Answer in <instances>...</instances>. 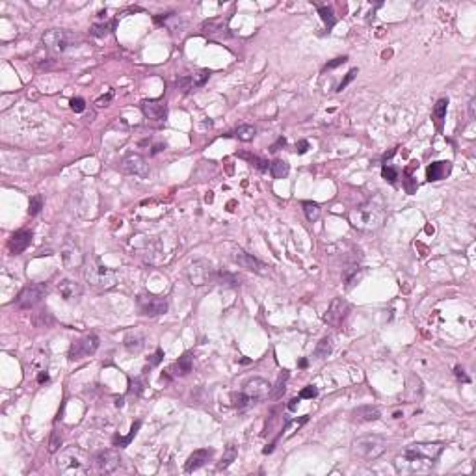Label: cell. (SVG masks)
<instances>
[{
    "instance_id": "6da1fadb",
    "label": "cell",
    "mask_w": 476,
    "mask_h": 476,
    "mask_svg": "<svg viewBox=\"0 0 476 476\" xmlns=\"http://www.w3.org/2000/svg\"><path fill=\"white\" fill-rule=\"evenodd\" d=\"M441 452H443L441 443L411 444L404 450L402 460L396 461V467L400 471H410V473H424L434 467Z\"/></svg>"
},
{
    "instance_id": "7a4b0ae2",
    "label": "cell",
    "mask_w": 476,
    "mask_h": 476,
    "mask_svg": "<svg viewBox=\"0 0 476 476\" xmlns=\"http://www.w3.org/2000/svg\"><path fill=\"white\" fill-rule=\"evenodd\" d=\"M385 222V210L381 205H376L374 201H368L365 205H361L357 209L350 212V223L359 231L372 233L383 225Z\"/></svg>"
},
{
    "instance_id": "3957f363",
    "label": "cell",
    "mask_w": 476,
    "mask_h": 476,
    "mask_svg": "<svg viewBox=\"0 0 476 476\" xmlns=\"http://www.w3.org/2000/svg\"><path fill=\"white\" fill-rule=\"evenodd\" d=\"M90 456L82 450L71 446L60 454L58 460V471L65 476H78V475H88L90 473Z\"/></svg>"
},
{
    "instance_id": "277c9868",
    "label": "cell",
    "mask_w": 476,
    "mask_h": 476,
    "mask_svg": "<svg viewBox=\"0 0 476 476\" xmlns=\"http://www.w3.org/2000/svg\"><path fill=\"white\" fill-rule=\"evenodd\" d=\"M351 452H353L355 458H359L363 461H374L387 452V441L381 435L376 434L363 435L351 443Z\"/></svg>"
},
{
    "instance_id": "5b68a950",
    "label": "cell",
    "mask_w": 476,
    "mask_h": 476,
    "mask_svg": "<svg viewBox=\"0 0 476 476\" xmlns=\"http://www.w3.org/2000/svg\"><path fill=\"white\" fill-rule=\"evenodd\" d=\"M84 277H86L88 285L93 286V288H97V290H110L117 281L116 270H112V268L100 264L97 259L86 266V270H84Z\"/></svg>"
},
{
    "instance_id": "8992f818",
    "label": "cell",
    "mask_w": 476,
    "mask_h": 476,
    "mask_svg": "<svg viewBox=\"0 0 476 476\" xmlns=\"http://www.w3.org/2000/svg\"><path fill=\"white\" fill-rule=\"evenodd\" d=\"M45 49L52 50V52H65L67 49L75 47L80 43V35L71 30H62V28H52L47 30L41 37Z\"/></svg>"
},
{
    "instance_id": "52a82bcc",
    "label": "cell",
    "mask_w": 476,
    "mask_h": 476,
    "mask_svg": "<svg viewBox=\"0 0 476 476\" xmlns=\"http://www.w3.org/2000/svg\"><path fill=\"white\" fill-rule=\"evenodd\" d=\"M186 276L188 281L193 286H205V285L216 283V270L209 260H193L190 266L186 268Z\"/></svg>"
},
{
    "instance_id": "ba28073f",
    "label": "cell",
    "mask_w": 476,
    "mask_h": 476,
    "mask_svg": "<svg viewBox=\"0 0 476 476\" xmlns=\"http://www.w3.org/2000/svg\"><path fill=\"white\" fill-rule=\"evenodd\" d=\"M45 294H47V285L45 283L28 285L17 296L15 300L17 307H21V309H32V307H35L45 298Z\"/></svg>"
},
{
    "instance_id": "9c48e42d",
    "label": "cell",
    "mask_w": 476,
    "mask_h": 476,
    "mask_svg": "<svg viewBox=\"0 0 476 476\" xmlns=\"http://www.w3.org/2000/svg\"><path fill=\"white\" fill-rule=\"evenodd\" d=\"M138 309L142 311L145 317H160L167 311V300L162 296H153V294H140L136 298Z\"/></svg>"
},
{
    "instance_id": "30bf717a",
    "label": "cell",
    "mask_w": 476,
    "mask_h": 476,
    "mask_svg": "<svg viewBox=\"0 0 476 476\" xmlns=\"http://www.w3.org/2000/svg\"><path fill=\"white\" fill-rule=\"evenodd\" d=\"M242 393L246 394V398L250 404H257V402L264 400L272 393V385L268 383L264 378H250L244 383Z\"/></svg>"
},
{
    "instance_id": "8fae6325",
    "label": "cell",
    "mask_w": 476,
    "mask_h": 476,
    "mask_svg": "<svg viewBox=\"0 0 476 476\" xmlns=\"http://www.w3.org/2000/svg\"><path fill=\"white\" fill-rule=\"evenodd\" d=\"M99 348V337L97 335H86L82 339H78L71 344V350H69V359L78 361L84 357H90L93 355Z\"/></svg>"
},
{
    "instance_id": "7c38bea8",
    "label": "cell",
    "mask_w": 476,
    "mask_h": 476,
    "mask_svg": "<svg viewBox=\"0 0 476 476\" xmlns=\"http://www.w3.org/2000/svg\"><path fill=\"white\" fill-rule=\"evenodd\" d=\"M119 461H121L119 454H117L116 450L108 448V450L97 452V454L92 458V465H93V469H95L97 473H104V475H108V473H114V471L119 467Z\"/></svg>"
},
{
    "instance_id": "4fadbf2b",
    "label": "cell",
    "mask_w": 476,
    "mask_h": 476,
    "mask_svg": "<svg viewBox=\"0 0 476 476\" xmlns=\"http://www.w3.org/2000/svg\"><path fill=\"white\" fill-rule=\"evenodd\" d=\"M121 167H123V171H127L128 175L142 177V179H147L149 177V164L138 153H128V155H125L123 160H121Z\"/></svg>"
},
{
    "instance_id": "5bb4252c",
    "label": "cell",
    "mask_w": 476,
    "mask_h": 476,
    "mask_svg": "<svg viewBox=\"0 0 476 476\" xmlns=\"http://www.w3.org/2000/svg\"><path fill=\"white\" fill-rule=\"evenodd\" d=\"M60 255H62V260H63V266L69 268V270H75V268H80L84 264V253L80 250V246L73 240H67L62 250H60Z\"/></svg>"
},
{
    "instance_id": "9a60e30c",
    "label": "cell",
    "mask_w": 476,
    "mask_h": 476,
    "mask_svg": "<svg viewBox=\"0 0 476 476\" xmlns=\"http://www.w3.org/2000/svg\"><path fill=\"white\" fill-rule=\"evenodd\" d=\"M348 311H350L348 301L343 300V298H335V300L329 303V309H327V313H326V322L333 327L343 326L344 318L348 317Z\"/></svg>"
},
{
    "instance_id": "2e32d148",
    "label": "cell",
    "mask_w": 476,
    "mask_h": 476,
    "mask_svg": "<svg viewBox=\"0 0 476 476\" xmlns=\"http://www.w3.org/2000/svg\"><path fill=\"white\" fill-rule=\"evenodd\" d=\"M234 260L238 262V266L246 268V270H250V272H255V274H259V276H264V274H266V264L260 262L257 257H253L251 253H246V251L238 250L236 253H234Z\"/></svg>"
},
{
    "instance_id": "e0dca14e",
    "label": "cell",
    "mask_w": 476,
    "mask_h": 476,
    "mask_svg": "<svg viewBox=\"0 0 476 476\" xmlns=\"http://www.w3.org/2000/svg\"><path fill=\"white\" fill-rule=\"evenodd\" d=\"M32 231H26V229H21L17 233L11 234V238L8 240V251L11 255H19L30 246L32 242Z\"/></svg>"
},
{
    "instance_id": "ac0fdd59",
    "label": "cell",
    "mask_w": 476,
    "mask_h": 476,
    "mask_svg": "<svg viewBox=\"0 0 476 476\" xmlns=\"http://www.w3.org/2000/svg\"><path fill=\"white\" fill-rule=\"evenodd\" d=\"M58 292L65 301H76L82 296V286L75 279H62L58 283Z\"/></svg>"
},
{
    "instance_id": "d6986e66",
    "label": "cell",
    "mask_w": 476,
    "mask_h": 476,
    "mask_svg": "<svg viewBox=\"0 0 476 476\" xmlns=\"http://www.w3.org/2000/svg\"><path fill=\"white\" fill-rule=\"evenodd\" d=\"M201 30H203V33H207L209 37H218V39L229 35V26L222 19H210L207 23H203Z\"/></svg>"
},
{
    "instance_id": "ffe728a7",
    "label": "cell",
    "mask_w": 476,
    "mask_h": 476,
    "mask_svg": "<svg viewBox=\"0 0 476 476\" xmlns=\"http://www.w3.org/2000/svg\"><path fill=\"white\" fill-rule=\"evenodd\" d=\"M212 458V450L210 448H201V450H195L186 460V463H184V471L186 473H193V471H197V469H201L207 461Z\"/></svg>"
},
{
    "instance_id": "44dd1931",
    "label": "cell",
    "mask_w": 476,
    "mask_h": 476,
    "mask_svg": "<svg viewBox=\"0 0 476 476\" xmlns=\"http://www.w3.org/2000/svg\"><path fill=\"white\" fill-rule=\"evenodd\" d=\"M142 112L147 119L162 121L167 116V106L162 102H157V100H145V102H142Z\"/></svg>"
},
{
    "instance_id": "7402d4cb",
    "label": "cell",
    "mask_w": 476,
    "mask_h": 476,
    "mask_svg": "<svg viewBox=\"0 0 476 476\" xmlns=\"http://www.w3.org/2000/svg\"><path fill=\"white\" fill-rule=\"evenodd\" d=\"M452 171V164L450 162H434L430 164L426 169V177L428 181H443L446 177L450 175Z\"/></svg>"
},
{
    "instance_id": "603a6c76",
    "label": "cell",
    "mask_w": 476,
    "mask_h": 476,
    "mask_svg": "<svg viewBox=\"0 0 476 476\" xmlns=\"http://www.w3.org/2000/svg\"><path fill=\"white\" fill-rule=\"evenodd\" d=\"M351 415H353V420H357V422H374L380 418L381 413L376 406H359L357 410H353Z\"/></svg>"
},
{
    "instance_id": "cb8c5ba5",
    "label": "cell",
    "mask_w": 476,
    "mask_h": 476,
    "mask_svg": "<svg viewBox=\"0 0 476 476\" xmlns=\"http://www.w3.org/2000/svg\"><path fill=\"white\" fill-rule=\"evenodd\" d=\"M123 344L130 353H140L145 346V337L140 331H130V333H127Z\"/></svg>"
},
{
    "instance_id": "d4e9b609",
    "label": "cell",
    "mask_w": 476,
    "mask_h": 476,
    "mask_svg": "<svg viewBox=\"0 0 476 476\" xmlns=\"http://www.w3.org/2000/svg\"><path fill=\"white\" fill-rule=\"evenodd\" d=\"M192 367H193V355L190 353V351H186L183 357H179V361L173 363L171 372H173L175 376H186L188 372H192Z\"/></svg>"
},
{
    "instance_id": "484cf974",
    "label": "cell",
    "mask_w": 476,
    "mask_h": 476,
    "mask_svg": "<svg viewBox=\"0 0 476 476\" xmlns=\"http://www.w3.org/2000/svg\"><path fill=\"white\" fill-rule=\"evenodd\" d=\"M331 351H333V341H331V337H322L318 341L317 348H315V357L322 361L326 359V357H329Z\"/></svg>"
},
{
    "instance_id": "4316f807",
    "label": "cell",
    "mask_w": 476,
    "mask_h": 476,
    "mask_svg": "<svg viewBox=\"0 0 476 476\" xmlns=\"http://www.w3.org/2000/svg\"><path fill=\"white\" fill-rule=\"evenodd\" d=\"M301 207H303L305 218L309 220L311 223H313V222H318V220H320V216H322V209H320V205H318V203H313V201H303V203H301Z\"/></svg>"
},
{
    "instance_id": "83f0119b",
    "label": "cell",
    "mask_w": 476,
    "mask_h": 476,
    "mask_svg": "<svg viewBox=\"0 0 476 476\" xmlns=\"http://www.w3.org/2000/svg\"><path fill=\"white\" fill-rule=\"evenodd\" d=\"M446 108H448V99L437 100V104H435V108H434V119H435V125H437L439 130L443 128V121H444V117H446Z\"/></svg>"
},
{
    "instance_id": "f1b7e54d",
    "label": "cell",
    "mask_w": 476,
    "mask_h": 476,
    "mask_svg": "<svg viewBox=\"0 0 476 476\" xmlns=\"http://www.w3.org/2000/svg\"><path fill=\"white\" fill-rule=\"evenodd\" d=\"M288 169H290V167H288V162H286V160L277 159L270 164V173L276 177V179H283V177H286L288 175Z\"/></svg>"
},
{
    "instance_id": "f546056e",
    "label": "cell",
    "mask_w": 476,
    "mask_h": 476,
    "mask_svg": "<svg viewBox=\"0 0 476 476\" xmlns=\"http://www.w3.org/2000/svg\"><path fill=\"white\" fill-rule=\"evenodd\" d=\"M318 15L322 17V21H324L327 26V32H329V30L335 26V23H337V17H335V13H333V8H331V6H318Z\"/></svg>"
},
{
    "instance_id": "4dcf8cb0",
    "label": "cell",
    "mask_w": 476,
    "mask_h": 476,
    "mask_svg": "<svg viewBox=\"0 0 476 476\" xmlns=\"http://www.w3.org/2000/svg\"><path fill=\"white\" fill-rule=\"evenodd\" d=\"M140 426H142V422H140V420H138V422H134L132 428H130V434L125 435V437H114V444H116V446H119V448H125V446H128V444H130V441H132L134 437H136V434H138Z\"/></svg>"
},
{
    "instance_id": "1f68e13d",
    "label": "cell",
    "mask_w": 476,
    "mask_h": 476,
    "mask_svg": "<svg viewBox=\"0 0 476 476\" xmlns=\"http://www.w3.org/2000/svg\"><path fill=\"white\" fill-rule=\"evenodd\" d=\"M114 28V23H93L90 28V33L93 37H106Z\"/></svg>"
},
{
    "instance_id": "d6a6232c",
    "label": "cell",
    "mask_w": 476,
    "mask_h": 476,
    "mask_svg": "<svg viewBox=\"0 0 476 476\" xmlns=\"http://www.w3.org/2000/svg\"><path fill=\"white\" fill-rule=\"evenodd\" d=\"M288 378H290V374H288V370H283V372L279 374V378H277L276 387H274V391L270 393V396H272V398H279V396H281V394L285 393V389H286V381H288Z\"/></svg>"
},
{
    "instance_id": "836d02e7",
    "label": "cell",
    "mask_w": 476,
    "mask_h": 476,
    "mask_svg": "<svg viewBox=\"0 0 476 476\" xmlns=\"http://www.w3.org/2000/svg\"><path fill=\"white\" fill-rule=\"evenodd\" d=\"M236 138L240 140V142H251L253 138H255V134H257V128L253 125H240L238 128H236Z\"/></svg>"
},
{
    "instance_id": "e575fe53",
    "label": "cell",
    "mask_w": 476,
    "mask_h": 476,
    "mask_svg": "<svg viewBox=\"0 0 476 476\" xmlns=\"http://www.w3.org/2000/svg\"><path fill=\"white\" fill-rule=\"evenodd\" d=\"M216 283L223 285V286H238L240 279L229 272H216Z\"/></svg>"
},
{
    "instance_id": "d590c367",
    "label": "cell",
    "mask_w": 476,
    "mask_h": 476,
    "mask_svg": "<svg viewBox=\"0 0 476 476\" xmlns=\"http://www.w3.org/2000/svg\"><path fill=\"white\" fill-rule=\"evenodd\" d=\"M43 209V197L41 195H33V197H30V205H28V214L30 216H35V214H39Z\"/></svg>"
},
{
    "instance_id": "8d00e7d4",
    "label": "cell",
    "mask_w": 476,
    "mask_h": 476,
    "mask_svg": "<svg viewBox=\"0 0 476 476\" xmlns=\"http://www.w3.org/2000/svg\"><path fill=\"white\" fill-rule=\"evenodd\" d=\"M234 458H236V448H234V444H229V446H227V454L223 456V460L220 461V465H218V467H220V469L229 467V465L234 461Z\"/></svg>"
},
{
    "instance_id": "74e56055",
    "label": "cell",
    "mask_w": 476,
    "mask_h": 476,
    "mask_svg": "<svg viewBox=\"0 0 476 476\" xmlns=\"http://www.w3.org/2000/svg\"><path fill=\"white\" fill-rule=\"evenodd\" d=\"M60 446H62V434H60L58 430H54V432L50 434L49 452H50V454H54V452H58V450H60Z\"/></svg>"
},
{
    "instance_id": "f35d334b",
    "label": "cell",
    "mask_w": 476,
    "mask_h": 476,
    "mask_svg": "<svg viewBox=\"0 0 476 476\" xmlns=\"http://www.w3.org/2000/svg\"><path fill=\"white\" fill-rule=\"evenodd\" d=\"M210 73L207 71V69H203V71H197L195 75H192V82H193V88H201V86H205V82L209 80Z\"/></svg>"
},
{
    "instance_id": "ab89813d",
    "label": "cell",
    "mask_w": 476,
    "mask_h": 476,
    "mask_svg": "<svg viewBox=\"0 0 476 476\" xmlns=\"http://www.w3.org/2000/svg\"><path fill=\"white\" fill-rule=\"evenodd\" d=\"M307 420H309V417H301V418H296V420H290V422L285 426V432H286L285 435H286V437H288V435H292L294 430H298L300 426H303Z\"/></svg>"
},
{
    "instance_id": "60d3db41",
    "label": "cell",
    "mask_w": 476,
    "mask_h": 476,
    "mask_svg": "<svg viewBox=\"0 0 476 476\" xmlns=\"http://www.w3.org/2000/svg\"><path fill=\"white\" fill-rule=\"evenodd\" d=\"M177 88H179L183 93H188L190 90H193L192 76H181V78L177 80Z\"/></svg>"
},
{
    "instance_id": "b9f144b4",
    "label": "cell",
    "mask_w": 476,
    "mask_h": 476,
    "mask_svg": "<svg viewBox=\"0 0 476 476\" xmlns=\"http://www.w3.org/2000/svg\"><path fill=\"white\" fill-rule=\"evenodd\" d=\"M244 159H248L253 164L255 167H259L260 171H268L270 169V166H268V162L266 160H262V159H259V157H250V155H242Z\"/></svg>"
},
{
    "instance_id": "7bdbcfd3",
    "label": "cell",
    "mask_w": 476,
    "mask_h": 476,
    "mask_svg": "<svg viewBox=\"0 0 476 476\" xmlns=\"http://www.w3.org/2000/svg\"><path fill=\"white\" fill-rule=\"evenodd\" d=\"M355 76H357V69H351V71H348V73H346V76L343 78V82L337 86V92H343L344 88H346V86H348V84H350L351 80L355 78Z\"/></svg>"
},
{
    "instance_id": "ee69618b",
    "label": "cell",
    "mask_w": 476,
    "mask_h": 476,
    "mask_svg": "<svg viewBox=\"0 0 476 476\" xmlns=\"http://www.w3.org/2000/svg\"><path fill=\"white\" fill-rule=\"evenodd\" d=\"M71 110L76 112V114H82L84 110H86V102H84V99H80V97L71 99Z\"/></svg>"
},
{
    "instance_id": "f6af8a7d",
    "label": "cell",
    "mask_w": 476,
    "mask_h": 476,
    "mask_svg": "<svg viewBox=\"0 0 476 476\" xmlns=\"http://www.w3.org/2000/svg\"><path fill=\"white\" fill-rule=\"evenodd\" d=\"M250 402H248V398H246V394L240 391L238 394H233V406H236V408H246Z\"/></svg>"
},
{
    "instance_id": "bcb514c9",
    "label": "cell",
    "mask_w": 476,
    "mask_h": 476,
    "mask_svg": "<svg viewBox=\"0 0 476 476\" xmlns=\"http://www.w3.org/2000/svg\"><path fill=\"white\" fill-rule=\"evenodd\" d=\"M381 175H383V179L385 181H389V183H394V181L398 179V173L394 171L393 167H387V166L381 169Z\"/></svg>"
},
{
    "instance_id": "7dc6e473",
    "label": "cell",
    "mask_w": 476,
    "mask_h": 476,
    "mask_svg": "<svg viewBox=\"0 0 476 476\" xmlns=\"http://www.w3.org/2000/svg\"><path fill=\"white\" fill-rule=\"evenodd\" d=\"M317 394H318V389H317V387H313V385H309V387H305V389H301L300 398H301V400H305V398H315Z\"/></svg>"
},
{
    "instance_id": "c3c4849f",
    "label": "cell",
    "mask_w": 476,
    "mask_h": 476,
    "mask_svg": "<svg viewBox=\"0 0 476 476\" xmlns=\"http://www.w3.org/2000/svg\"><path fill=\"white\" fill-rule=\"evenodd\" d=\"M346 62H348V56H339V58L331 60V62H329V63H327V65L324 67V71H329V69H335V67L343 65V63H346Z\"/></svg>"
},
{
    "instance_id": "681fc988",
    "label": "cell",
    "mask_w": 476,
    "mask_h": 476,
    "mask_svg": "<svg viewBox=\"0 0 476 476\" xmlns=\"http://www.w3.org/2000/svg\"><path fill=\"white\" fill-rule=\"evenodd\" d=\"M130 393H136V394H140L143 391V381L142 380H134L132 383H130V389H128Z\"/></svg>"
},
{
    "instance_id": "f907efd6",
    "label": "cell",
    "mask_w": 476,
    "mask_h": 476,
    "mask_svg": "<svg viewBox=\"0 0 476 476\" xmlns=\"http://www.w3.org/2000/svg\"><path fill=\"white\" fill-rule=\"evenodd\" d=\"M162 359H164V351H162V350H160V348H159V350H157V353L153 355V359L149 361V367H157V365H159V363H160V361H162Z\"/></svg>"
},
{
    "instance_id": "816d5d0a",
    "label": "cell",
    "mask_w": 476,
    "mask_h": 476,
    "mask_svg": "<svg viewBox=\"0 0 476 476\" xmlns=\"http://www.w3.org/2000/svg\"><path fill=\"white\" fill-rule=\"evenodd\" d=\"M307 149H309V142H305V140H301V142L296 145V153H298V155L307 153Z\"/></svg>"
},
{
    "instance_id": "f5cc1de1",
    "label": "cell",
    "mask_w": 476,
    "mask_h": 476,
    "mask_svg": "<svg viewBox=\"0 0 476 476\" xmlns=\"http://www.w3.org/2000/svg\"><path fill=\"white\" fill-rule=\"evenodd\" d=\"M112 97H114V92H108L106 97H100V99L97 100V106H108V102L112 100Z\"/></svg>"
},
{
    "instance_id": "db71d44e",
    "label": "cell",
    "mask_w": 476,
    "mask_h": 476,
    "mask_svg": "<svg viewBox=\"0 0 476 476\" xmlns=\"http://www.w3.org/2000/svg\"><path fill=\"white\" fill-rule=\"evenodd\" d=\"M469 117L471 119L476 117V99H471V102H469Z\"/></svg>"
},
{
    "instance_id": "11a10c76",
    "label": "cell",
    "mask_w": 476,
    "mask_h": 476,
    "mask_svg": "<svg viewBox=\"0 0 476 476\" xmlns=\"http://www.w3.org/2000/svg\"><path fill=\"white\" fill-rule=\"evenodd\" d=\"M285 145H286V140H285V138H279V140H277V142L274 143L272 147H270V151H272V153H276V151H279V147H285Z\"/></svg>"
},
{
    "instance_id": "9f6ffc18",
    "label": "cell",
    "mask_w": 476,
    "mask_h": 476,
    "mask_svg": "<svg viewBox=\"0 0 476 476\" xmlns=\"http://www.w3.org/2000/svg\"><path fill=\"white\" fill-rule=\"evenodd\" d=\"M456 376L460 378V380H463L465 383H469V378L465 376V372H463V368L461 367H456Z\"/></svg>"
},
{
    "instance_id": "6f0895ef",
    "label": "cell",
    "mask_w": 476,
    "mask_h": 476,
    "mask_svg": "<svg viewBox=\"0 0 476 476\" xmlns=\"http://www.w3.org/2000/svg\"><path fill=\"white\" fill-rule=\"evenodd\" d=\"M406 190H408V193H413V192H415V184H413V179H411V177L408 179V181H406Z\"/></svg>"
},
{
    "instance_id": "680465c9",
    "label": "cell",
    "mask_w": 476,
    "mask_h": 476,
    "mask_svg": "<svg viewBox=\"0 0 476 476\" xmlns=\"http://www.w3.org/2000/svg\"><path fill=\"white\" fill-rule=\"evenodd\" d=\"M300 400H301L300 396H298V398H292V400H290V404H288V410H290V411L296 410V408H298V404H300Z\"/></svg>"
},
{
    "instance_id": "91938a15",
    "label": "cell",
    "mask_w": 476,
    "mask_h": 476,
    "mask_svg": "<svg viewBox=\"0 0 476 476\" xmlns=\"http://www.w3.org/2000/svg\"><path fill=\"white\" fill-rule=\"evenodd\" d=\"M37 380H39V383H43V381H47V380H49V376H47V372H41Z\"/></svg>"
}]
</instances>
